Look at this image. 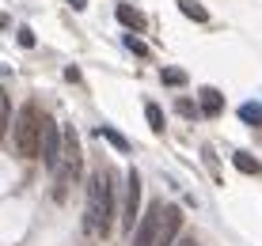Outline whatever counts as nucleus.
Instances as JSON below:
<instances>
[{"mask_svg":"<svg viewBox=\"0 0 262 246\" xmlns=\"http://www.w3.org/2000/svg\"><path fill=\"white\" fill-rule=\"evenodd\" d=\"M114 227V178L111 170H95L88 178V205H84V231L106 239Z\"/></svg>","mask_w":262,"mask_h":246,"instance_id":"nucleus-1","label":"nucleus"},{"mask_svg":"<svg viewBox=\"0 0 262 246\" xmlns=\"http://www.w3.org/2000/svg\"><path fill=\"white\" fill-rule=\"evenodd\" d=\"M61 136H65V148H61V163L57 170H53V201H65L69 189L80 182V175H84V156H80V136L76 129H61Z\"/></svg>","mask_w":262,"mask_h":246,"instance_id":"nucleus-2","label":"nucleus"},{"mask_svg":"<svg viewBox=\"0 0 262 246\" xmlns=\"http://www.w3.org/2000/svg\"><path fill=\"white\" fill-rule=\"evenodd\" d=\"M12 133H15V148H19L23 159H31V156L42 152V114L34 110L31 103L19 106V114H15V121H12Z\"/></svg>","mask_w":262,"mask_h":246,"instance_id":"nucleus-3","label":"nucleus"},{"mask_svg":"<svg viewBox=\"0 0 262 246\" xmlns=\"http://www.w3.org/2000/svg\"><path fill=\"white\" fill-rule=\"evenodd\" d=\"M137 220H141V175L129 170L125 175V193H122V231L133 235Z\"/></svg>","mask_w":262,"mask_h":246,"instance_id":"nucleus-4","label":"nucleus"},{"mask_svg":"<svg viewBox=\"0 0 262 246\" xmlns=\"http://www.w3.org/2000/svg\"><path fill=\"white\" fill-rule=\"evenodd\" d=\"M61 148H65V136H61L57 121H53V117H42V152H38V159L46 163L50 170H57V163H61Z\"/></svg>","mask_w":262,"mask_h":246,"instance_id":"nucleus-5","label":"nucleus"},{"mask_svg":"<svg viewBox=\"0 0 262 246\" xmlns=\"http://www.w3.org/2000/svg\"><path fill=\"white\" fill-rule=\"evenodd\" d=\"M160 216H164V205H160V201H148V212H141L137 227H133V242H129V246H156Z\"/></svg>","mask_w":262,"mask_h":246,"instance_id":"nucleus-6","label":"nucleus"},{"mask_svg":"<svg viewBox=\"0 0 262 246\" xmlns=\"http://www.w3.org/2000/svg\"><path fill=\"white\" fill-rule=\"evenodd\" d=\"M179 231H183V208L179 205H164V216H160V231H156V246H175Z\"/></svg>","mask_w":262,"mask_h":246,"instance_id":"nucleus-7","label":"nucleus"},{"mask_svg":"<svg viewBox=\"0 0 262 246\" xmlns=\"http://www.w3.org/2000/svg\"><path fill=\"white\" fill-rule=\"evenodd\" d=\"M114 15H118V23L122 27H129V31H144V27H148V19H144V12H137V8L133 4H114Z\"/></svg>","mask_w":262,"mask_h":246,"instance_id":"nucleus-8","label":"nucleus"},{"mask_svg":"<svg viewBox=\"0 0 262 246\" xmlns=\"http://www.w3.org/2000/svg\"><path fill=\"white\" fill-rule=\"evenodd\" d=\"M198 95H202V103H198V110H202L205 117H216V114L224 110V95H221V91H216V87H202V91H198Z\"/></svg>","mask_w":262,"mask_h":246,"instance_id":"nucleus-9","label":"nucleus"},{"mask_svg":"<svg viewBox=\"0 0 262 246\" xmlns=\"http://www.w3.org/2000/svg\"><path fill=\"white\" fill-rule=\"evenodd\" d=\"M232 167H236L239 175H262V163L251 156V152H236V156H232Z\"/></svg>","mask_w":262,"mask_h":246,"instance_id":"nucleus-10","label":"nucleus"},{"mask_svg":"<svg viewBox=\"0 0 262 246\" xmlns=\"http://www.w3.org/2000/svg\"><path fill=\"white\" fill-rule=\"evenodd\" d=\"M179 12H183L186 19H194V23H209V12H205L198 0H179Z\"/></svg>","mask_w":262,"mask_h":246,"instance_id":"nucleus-11","label":"nucleus"},{"mask_svg":"<svg viewBox=\"0 0 262 246\" xmlns=\"http://www.w3.org/2000/svg\"><path fill=\"white\" fill-rule=\"evenodd\" d=\"M239 121H247L251 129H262V106L258 103H243L239 106Z\"/></svg>","mask_w":262,"mask_h":246,"instance_id":"nucleus-12","label":"nucleus"},{"mask_svg":"<svg viewBox=\"0 0 262 246\" xmlns=\"http://www.w3.org/2000/svg\"><path fill=\"white\" fill-rule=\"evenodd\" d=\"M144 117H148V129L152 133H164L167 125H164V110H160L156 103H144Z\"/></svg>","mask_w":262,"mask_h":246,"instance_id":"nucleus-13","label":"nucleus"},{"mask_svg":"<svg viewBox=\"0 0 262 246\" xmlns=\"http://www.w3.org/2000/svg\"><path fill=\"white\" fill-rule=\"evenodd\" d=\"M99 136H103L106 144H114L118 152H129V140H125V136H122L118 129H111V125H103V129H99Z\"/></svg>","mask_w":262,"mask_h":246,"instance_id":"nucleus-14","label":"nucleus"},{"mask_svg":"<svg viewBox=\"0 0 262 246\" xmlns=\"http://www.w3.org/2000/svg\"><path fill=\"white\" fill-rule=\"evenodd\" d=\"M164 84H171V87H175V84H186V72H183V68H164Z\"/></svg>","mask_w":262,"mask_h":246,"instance_id":"nucleus-15","label":"nucleus"},{"mask_svg":"<svg viewBox=\"0 0 262 246\" xmlns=\"http://www.w3.org/2000/svg\"><path fill=\"white\" fill-rule=\"evenodd\" d=\"M175 106H179V114H183V117H198V114H202V110H198V106L190 103V99H179Z\"/></svg>","mask_w":262,"mask_h":246,"instance_id":"nucleus-16","label":"nucleus"},{"mask_svg":"<svg viewBox=\"0 0 262 246\" xmlns=\"http://www.w3.org/2000/svg\"><path fill=\"white\" fill-rule=\"evenodd\" d=\"M125 45H129V50L137 53V57H148V45H144V42H137V38H125Z\"/></svg>","mask_w":262,"mask_h":246,"instance_id":"nucleus-17","label":"nucleus"},{"mask_svg":"<svg viewBox=\"0 0 262 246\" xmlns=\"http://www.w3.org/2000/svg\"><path fill=\"white\" fill-rule=\"evenodd\" d=\"M19 45H23V50H31V45H34V31H31V27H23V31H19Z\"/></svg>","mask_w":262,"mask_h":246,"instance_id":"nucleus-18","label":"nucleus"},{"mask_svg":"<svg viewBox=\"0 0 262 246\" xmlns=\"http://www.w3.org/2000/svg\"><path fill=\"white\" fill-rule=\"evenodd\" d=\"M69 4L76 8V12H84V8H88V0H69Z\"/></svg>","mask_w":262,"mask_h":246,"instance_id":"nucleus-19","label":"nucleus"},{"mask_svg":"<svg viewBox=\"0 0 262 246\" xmlns=\"http://www.w3.org/2000/svg\"><path fill=\"white\" fill-rule=\"evenodd\" d=\"M175 246H198V242L194 239H183V242H175Z\"/></svg>","mask_w":262,"mask_h":246,"instance_id":"nucleus-20","label":"nucleus"}]
</instances>
